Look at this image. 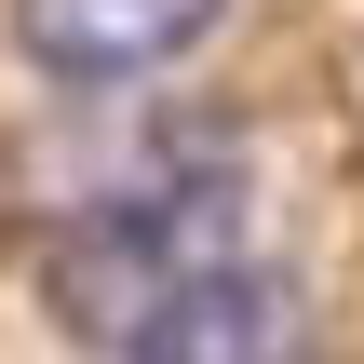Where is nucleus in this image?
<instances>
[{"mask_svg": "<svg viewBox=\"0 0 364 364\" xmlns=\"http://www.w3.org/2000/svg\"><path fill=\"white\" fill-rule=\"evenodd\" d=\"M230 0H14V54L54 81H149L176 68Z\"/></svg>", "mask_w": 364, "mask_h": 364, "instance_id": "2", "label": "nucleus"}, {"mask_svg": "<svg viewBox=\"0 0 364 364\" xmlns=\"http://www.w3.org/2000/svg\"><path fill=\"white\" fill-rule=\"evenodd\" d=\"M230 257H257V189H243V162L176 149V162H135V176L54 203L41 284H54V324L81 351H135V324L162 297H189L203 270H230Z\"/></svg>", "mask_w": 364, "mask_h": 364, "instance_id": "1", "label": "nucleus"}, {"mask_svg": "<svg viewBox=\"0 0 364 364\" xmlns=\"http://www.w3.org/2000/svg\"><path fill=\"white\" fill-rule=\"evenodd\" d=\"M257 351H297V297H284L257 257L203 270L189 297H162V311L135 324V364H257Z\"/></svg>", "mask_w": 364, "mask_h": 364, "instance_id": "3", "label": "nucleus"}]
</instances>
